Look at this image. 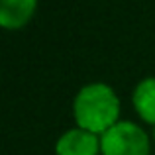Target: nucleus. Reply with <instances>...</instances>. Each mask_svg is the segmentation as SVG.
<instances>
[{"mask_svg":"<svg viewBox=\"0 0 155 155\" xmlns=\"http://www.w3.org/2000/svg\"><path fill=\"white\" fill-rule=\"evenodd\" d=\"M38 0H0V24L6 30L24 28L35 14Z\"/></svg>","mask_w":155,"mask_h":155,"instance_id":"20e7f679","label":"nucleus"},{"mask_svg":"<svg viewBox=\"0 0 155 155\" xmlns=\"http://www.w3.org/2000/svg\"><path fill=\"white\" fill-rule=\"evenodd\" d=\"M132 100L140 118L155 128V77H147L137 83V87L134 88Z\"/></svg>","mask_w":155,"mask_h":155,"instance_id":"39448f33","label":"nucleus"},{"mask_svg":"<svg viewBox=\"0 0 155 155\" xmlns=\"http://www.w3.org/2000/svg\"><path fill=\"white\" fill-rule=\"evenodd\" d=\"M55 153L57 155H98L100 137L83 128H73L57 140Z\"/></svg>","mask_w":155,"mask_h":155,"instance_id":"7ed1b4c3","label":"nucleus"},{"mask_svg":"<svg viewBox=\"0 0 155 155\" xmlns=\"http://www.w3.org/2000/svg\"><path fill=\"white\" fill-rule=\"evenodd\" d=\"M153 137H155V128H153Z\"/></svg>","mask_w":155,"mask_h":155,"instance_id":"423d86ee","label":"nucleus"},{"mask_svg":"<svg viewBox=\"0 0 155 155\" xmlns=\"http://www.w3.org/2000/svg\"><path fill=\"white\" fill-rule=\"evenodd\" d=\"M73 116L79 128L102 136L120 122V100L114 88L104 83L84 84L75 96Z\"/></svg>","mask_w":155,"mask_h":155,"instance_id":"f257e3e1","label":"nucleus"},{"mask_svg":"<svg viewBox=\"0 0 155 155\" xmlns=\"http://www.w3.org/2000/svg\"><path fill=\"white\" fill-rule=\"evenodd\" d=\"M102 155H149V136L134 122H118L100 136Z\"/></svg>","mask_w":155,"mask_h":155,"instance_id":"f03ea898","label":"nucleus"}]
</instances>
